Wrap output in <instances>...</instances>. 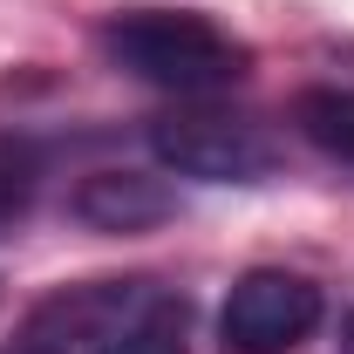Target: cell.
Returning <instances> with one entry per match:
<instances>
[{
    "label": "cell",
    "instance_id": "cell-8",
    "mask_svg": "<svg viewBox=\"0 0 354 354\" xmlns=\"http://www.w3.org/2000/svg\"><path fill=\"white\" fill-rule=\"evenodd\" d=\"M341 354H354V320H348V334H341Z\"/></svg>",
    "mask_w": 354,
    "mask_h": 354
},
{
    "label": "cell",
    "instance_id": "cell-2",
    "mask_svg": "<svg viewBox=\"0 0 354 354\" xmlns=\"http://www.w3.org/2000/svg\"><path fill=\"white\" fill-rule=\"evenodd\" d=\"M157 164L191 184H266L279 171V150L252 116L232 109H177L164 123H150Z\"/></svg>",
    "mask_w": 354,
    "mask_h": 354
},
{
    "label": "cell",
    "instance_id": "cell-5",
    "mask_svg": "<svg viewBox=\"0 0 354 354\" xmlns=\"http://www.w3.org/2000/svg\"><path fill=\"white\" fill-rule=\"evenodd\" d=\"M88 354H191V313H184L177 293L143 286V300H136Z\"/></svg>",
    "mask_w": 354,
    "mask_h": 354
},
{
    "label": "cell",
    "instance_id": "cell-4",
    "mask_svg": "<svg viewBox=\"0 0 354 354\" xmlns=\"http://www.w3.org/2000/svg\"><path fill=\"white\" fill-rule=\"evenodd\" d=\"M75 218L95 225V232H150V225H164L177 212V198L157 184V177L143 171H95L75 184Z\"/></svg>",
    "mask_w": 354,
    "mask_h": 354
},
{
    "label": "cell",
    "instance_id": "cell-6",
    "mask_svg": "<svg viewBox=\"0 0 354 354\" xmlns=\"http://www.w3.org/2000/svg\"><path fill=\"white\" fill-rule=\"evenodd\" d=\"M293 123L307 136L313 150H327L334 164H348L354 171V88L341 82H313L293 95Z\"/></svg>",
    "mask_w": 354,
    "mask_h": 354
},
{
    "label": "cell",
    "instance_id": "cell-7",
    "mask_svg": "<svg viewBox=\"0 0 354 354\" xmlns=\"http://www.w3.org/2000/svg\"><path fill=\"white\" fill-rule=\"evenodd\" d=\"M28 198H35V184H28V177H21V171H0V232H7V225H21Z\"/></svg>",
    "mask_w": 354,
    "mask_h": 354
},
{
    "label": "cell",
    "instance_id": "cell-1",
    "mask_svg": "<svg viewBox=\"0 0 354 354\" xmlns=\"http://www.w3.org/2000/svg\"><path fill=\"white\" fill-rule=\"evenodd\" d=\"M102 55H109V68L164 88V95H218V88H232L252 68L245 41L225 35L212 14H191V7L116 14L102 28Z\"/></svg>",
    "mask_w": 354,
    "mask_h": 354
},
{
    "label": "cell",
    "instance_id": "cell-3",
    "mask_svg": "<svg viewBox=\"0 0 354 354\" xmlns=\"http://www.w3.org/2000/svg\"><path fill=\"white\" fill-rule=\"evenodd\" d=\"M320 286L307 272H286V266H252L232 279L225 293V313H218V341L225 354H293L320 327Z\"/></svg>",
    "mask_w": 354,
    "mask_h": 354
}]
</instances>
